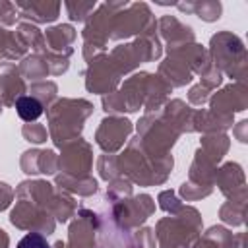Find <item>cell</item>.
<instances>
[{"instance_id":"1","label":"cell","mask_w":248,"mask_h":248,"mask_svg":"<svg viewBox=\"0 0 248 248\" xmlns=\"http://www.w3.org/2000/svg\"><path fill=\"white\" fill-rule=\"evenodd\" d=\"M16 110H17L21 120L31 122V120H37L43 114V105L35 97H19L16 101Z\"/></svg>"},{"instance_id":"2","label":"cell","mask_w":248,"mask_h":248,"mask_svg":"<svg viewBox=\"0 0 248 248\" xmlns=\"http://www.w3.org/2000/svg\"><path fill=\"white\" fill-rule=\"evenodd\" d=\"M16 248H50V246H48V242H46V238H45L43 234H39V232H29V234H25V236L17 242Z\"/></svg>"}]
</instances>
